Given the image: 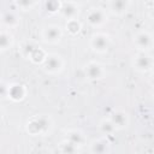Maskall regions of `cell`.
<instances>
[{
  "mask_svg": "<svg viewBox=\"0 0 154 154\" xmlns=\"http://www.w3.org/2000/svg\"><path fill=\"white\" fill-rule=\"evenodd\" d=\"M59 152L60 154H77L78 153V147L69 142L67 140H64L59 144Z\"/></svg>",
  "mask_w": 154,
  "mask_h": 154,
  "instance_id": "cell-17",
  "label": "cell"
},
{
  "mask_svg": "<svg viewBox=\"0 0 154 154\" xmlns=\"http://www.w3.org/2000/svg\"><path fill=\"white\" fill-rule=\"evenodd\" d=\"M25 128L26 131L32 136L46 135L51 129V120L46 116H36L28 120Z\"/></svg>",
  "mask_w": 154,
  "mask_h": 154,
  "instance_id": "cell-1",
  "label": "cell"
},
{
  "mask_svg": "<svg viewBox=\"0 0 154 154\" xmlns=\"http://www.w3.org/2000/svg\"><path fill=\"white\" fill-rule=\"evenodd\" d=\"M65 140H67L69 142H71L72 144H75L76 147H82L85 142V137L83 135L82 131L79 130H76V129H72V130H69L66 132V136H65Z\"/></svg>",
  "mask_w": 154,
  "mask_h": 154,
  "instance_id": "cell-13",
  "label": "cell"
},
{
  "mask_svg": "<svg viewBox=\"0 0 154 154\" xmlns=\"http://www.w3.org/2000/svg\"><path fill=\"white\" fill-rule=\"evenodd\" d=\"M7 89H8V85H6L5 83L0 82V96L1 97L7 96Z\"/></svg>",
  "mask_w": 154,
  "mask_h": 154,
  "instance_id": "cell-22",
  "label": "cell"
},
{
  "mask_svg": "<svg viewBox=\"0 0 154 154\" xmlns=\"http://www.w3.org/2000/svg\"><path fill=\"white\" fill-rule=\"evenodd\" d=\"M132 66L138 72H148L153 67V58L144 52H140L138 54H136L134 57Z\"/></svg>",
  "mask_w": 154,
  "mask_h": 154,
  "instance_id": "cell-3",
  "label": "cell"
},
{
  "mask_svg": "<svg viewBox=\"0 0 154 154\" xmlns=\"http://www.w3.org/2000/svg\"><path fill=\"white\" fill-rule=\"evenodd\" d=\"M129 2L128 1H124V0H116V1H111L108 2V7H109V11L116 13V14H122L124 13L128 7H129Z\"/></svg>",
  "mask_w": 154,
  "mask_h": 154,
  "instance_id": "cell-14",
  "label": "cell"
},
{
  "mask_svg": "<svg viewBox=\"0 0 154 154\" xmlns=\"http://www.w3.org/2000/svg\"><path fill=\"white\" fill-rule=\"evenodd\" d=\"M106 20H107V14L100 7H93L87 13V22L89 23V25L94 28L101 26L102 24H105Z\"/></svg>",
  "mask_w": 154,
  "mask_h": 154,
  "instance_id": "cell-5",
  "label": "cell"
},
{
  "mask_svg": "<svg viewBox=\"0 0 154 154\" xmlns=\"http://www.w3.org/2000/svg\"><path fill=\"white\" fill-rule=\"evenodd\" d=\"M1 22L4 25H6L7 28H12V26H16L18 24V18L14 13L12 12H6L2 14L1 17Z\"/></svg>",
  "mask_w": 154,
  "mask_h": 154,
  "instance_id": "cell-18",
  "label": "cell"
},
{
  "mask_svg": "<svg viewBox=\"0 0 154 154\" xmlns=\"http://www.w3.org/2000/svg\"><path fill=\"white\" fill-rule=\"evenodd\" d=\"M134 43L141 52L148 51L153 47V36L148 31H140L138 34H136Z\"/></svg>",
  "mask_w": 154,
  "mask_h": 154,
  "instance_id": "cell-9",
  "label": "cell"
},
{
  "mask_svg": "<svg viewBox=\"0 0 154 154\" xmlns=\"http://www.w3.org/2000/svg\"><path fill=\"white\" fill-rule=\"evenodd\" d=\"M84 73L88 79L90 81H99L103 78L105 76V69L103 66L97 61H90L84 67Z\"/></svg>",
  "mask_w": 154,
  "mask_h": 154,
  "instance_id": "cell-7",
  "label": "cell"
},
{
  "mask_svg": "<svg viewBox=\"0 0 154 154\" xmlns=\"http://www.w3.org/2000/svg\"><path fill=\"white\" fill-rule=\"evenodd\" d=\"M90 47L96 53H105L109 47V37L107 34L96 32L90 37Z\"/></svg>",
  "mask_w": 154,
  "mask_h": 154,
  "instance_id": "cell-4",
  "label": "cell"
},
{
  "mask_svg": "<svg viewBox=\"0 0 154 154\" xmlns=\"http://www.w3.org/2000/svg\"><path fill=\"white\" fill-rule=\"evenodd\" d=\"M42 40L47 43H57L63 36V30L59 25H47L41 32Z\"/></svg>",
  "mask_w": 154,
  "mask_h": 154,
  "instance_id": "cell-6",
  "label": "cell"
},
{
  "mask_svg": "<svg viewBox=\"0 0 154 154\" xmlns=\"http://www.w3.org/2000/svg\"><path fill=\"white\" fill-rule=\"evenodd\" d=\"M99 130L101 134L106 135V136H111L114 134L116 131V128L113 126V124L111 123L109 119H102L100 123H99Z\"/></svg>",
  "mask_w": 154,
  "mask_h": 154,
  "instance_id": "cell-16",
  "label": "cell"
},
{
  "mask_svg": "<svg viewBox=\"0 0 154 154\" xmlns=\"http://www.w3.org/2000/svg\"><path fill=\"white\" fill-rule=\"evenodd\" d=\"M25 94H26V89L23 84H19V83H13L11 85H8V89H7V96L13 100V101H20L25 97Z\"/></svg>",
  "mask_w": 154,
  "mask_h": 154,
  "instance_id": "cell-12",
  "label": "cell"
},
{
  "mask_svg": "<svg viewBox=\"0 0 154 154\" xmlns=\"http://www.w3.org/2000/svg\"><path fill=\"white\" fill-rule=\"evenodd\" d=\"M38 47L36 46V45H34L32 42H25L24 45H23V47H22V53H23V55L25 57V58H29L30 59V57L34 54V52L37 49Z\"/></svg>",
  "mask_w": 154,
  "mask_h": 154,
  "instance_id": "cell-19",
  "label": "cell"
},
{
  "mask_svg": "<svg viewBox=\"0 0 154 154\" xmlns=\"http://www.w3.org/2000/svg\"><path fill=\"white\" fill-rule=\"evenodd\" d=\"M108 119L111 120V123L113 124V126L116 128V130H120V129L126 128L129 125V122H130L129 114L125 111H122V109L113 111L109 114V118Z\"/></svg>",
  "mask_w": 154,
  "mask_h": 154,
  "instance_id": "cell-8",
  "label": "cell"
},
{
  "mask_svg": "<svg viewBox=\"0 0 154 154\" xmlns=\"http://www.w3.org/2000/svg\"><path fill=\"white\" fill-rule=\"evenodd\" d=\"M66 29L70 34L75 35L81 30V23L77 19H72V20H67L66 23Z\"/></svg>",
  "mask_w": 154,
  "mask_h": 154,
  "instance_id": "cell-20",
  "label": "cell"
},
{
  "mask_svg": "<svg viewBox=\"0 0 154 154\" xmlns=\"http://www.w3.org/2000/svg\"><path fill=\"white\" fill-rule=\"evenodd\" d=\"M89 148L93 154H108L111 150V143L106 138H97L89 144Z\"/></svg>",
  "mask_w": 154,
  "mask_h": 154,
  "instance_id": "cell-11",
  "label": "cell"
},
{
  "mask_svg": "<svg viewBox=\"0 0 154 154\" xmlns=\"http://www.w3.org/2000/svg\"><path fill=\"white\" fill-rule=\"evenodd\" d=\"M46 6H47V8H48L51 12H55V11H59L60 4H59V2L53 1V2H47V4H46Z\"/></svg>",
  "mask_w": 154,
  "mask_h": 154,
  "instance_id": "cell-21",
  "label": "cell"
},
{
  "mask_svg": "<svg viewBox=\"0 0 154 154\" xmlns=\"http://www.w3.org/2000/svg\"><path fill=\"white\" fill-rule=\"evenodd\" d=\"M2 116H4V109H2V107L0 106V119L2 118Z\"/></svg>",
  "mask_w": 154,
  "mask_h": 154,
  "instance_id": "cell-24",
  "label": "cell"
},
{
  "mask_svg": "<svg viewBox=\"0 0 154 154\" xmlns=\"http://www.w3.org/2000/svg\"><path fill=\"white\" fill-rule=\"evenodd\" d=\"M18 6H20V7H30V6H32V5H35V2H31V1H18V2H16Z\"/></svg>",
  "mask_w": 154,
  "mask_h": 154,
  "instance_id": "cell-23",
  "label": "cell"
},
{
  "mask_svg": "<svg viewBox=\"0 0 154 154\" xmlns=\"http://www.w3.org/2000/svg\"><path fill=\"white\" fill-rule=\"evenodd\" d=\"M43 70L49 75H57L60 73L64 69V60L59 54L51 53L47 54L42 61Z\"/></svg>",
  "mask_w": 154,
  "mask_h": 154,
  "instance_id": "cell-2",
  "label": "cell"
},
{
  "mask_svg": "<svg viewBox=\"0 0 154 154\" xmlns=\"http://www.w3.org/2000/svg\"><path fill=\"white\" fill-rule=\"evenodd\" d=\"M59 11L61 12L63 17H65L67 20H72V19H77L79 8L78 5L75 2H61Z\"/></svg>",
  "mask_w": 154,
  "mask_h": 154,
  "instance_id": "cell-10",
  "label": "cell"
},
{
  "mask_svg": "<svg viewBox=\"0 0 154 154\" xmlns=\"http://www.w3.org/2000/svg\"><path fill=\"white\" fill-rule=\"evenodd\" d=\"M13 45V36L8 31H0V52L7 51Z\"/></svg>",
  "mask_w": 154,
  "mask_h": 154,
  "instance_id": "cell-15",
  "label": "cell"
}]
</instances>
